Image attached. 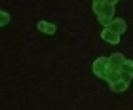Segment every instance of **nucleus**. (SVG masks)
<instances>
[{
	"mask_svg": "<svg viewBox=\"0 0 133 110\" xmlns=\"http://www.w3.org/2000/svg\"><path fill=\"white\" fill-rule=\"evenodd\" d=\"M8 19H10L8 13H2V25H6V23H8Z\"/></svg>",
	"mask_w": 133,
	"mask_h": 110,
	"instance_id": "obj_7",
	"label": "nucleus"
},
{
	"mask_svg": "<svg viewBox=\"0 0 133 110\" xmlns=\"http://www.w3.org/2000/svg\"><path fill=\"white\" fill-rule=\"evenodd\" d=\"M124 70H128V72H133V63H131V61H125V65H124Z\"/></svg>",
	"mask_w": 133,
	"mask_h": 110,
	"instance_id": "obj_5",
	"label": "nucleus"
},
{
	"mask_svg": "<svg viewBox=\"0 0 133 110\" xmlns=\"http://www.w3.org/2000/svg\"><path fill=\"white\" fill-rule=\"evenodd\" d=\"M110 29L114 30V32H124V30H125V23H124V19H116V23H112Z\"/></svg>",
	"mask_w": 133,
	"mask_h": 110,
	"instance_id": "obj_2",
	"label": "nucleus"
},
{
	"mask_svg": "<svg viewBox=\"0 0 133 110\" xmlns=\"http://www.w3.org/2000/svg\"><path fill=\"white\" fill-rule=\"evenodd\" d=\"M101 36H103V40H108L110 44H118V40H120V38H118V32H114L110 27H108L107 30H103Z\"/></svg>",
	"mask_w": 133,
	"mask_h": 110,
	"instance_id": "obj_1",
	"label": "nucleus"
},
{
	"mask_svg": "<svg viewBox=\"0 0 133 110\" xmlns=\"http://www.w3.org/2000/svg\"><path fill=\"white\" fill-rule=\"evenodd\" d=\"M110 61H112V63H122V61H124V57L116 53V55H112V59H110Z\"/></svg>",
	"mask_w": 133,
	"mask_h": 110,
	"instance_id": "obj_6",
	"label": "nucleus"
},
{
	"mask_svg": "<svg viewBox=\"0 0 133 110\" xmlns=\"http://www.w3.org/2000/svg\"><path fill=\"white\" fill-rule=\"evenodd\" d=\"M125 85H128V82H124V84H112V89H120V91H122V89H125Z\"/></svg>",
	"mask_w": 133,
	"mask_h": 110,
	"instance_id": "obj_4",
	"label": "nucleus"
},
{
	"mask_svg": "<svg viewBox=\"0 0 133 110\" xmlns=\"http://www.w3.org/2000/svg\"><path fill=\"white\" fill-rule=\"evenodd\" d=\"M38 29L44 30V32H48V34H53V30H55V27H53V25H48V23H44V21L38 23Z\"/></svg>",
	"mask_w": 133,
	"mask_h": 110,
	"instance_id": "obj_3",
	"label": "nucleus"
}]
</instances>
